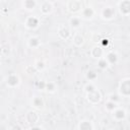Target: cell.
<instances>
[{
  "label": "cell",
  "instance_id": "1",
  "mask_svg": "<svg viewBox=\"0 0 130 130\" xmlns=\"http://www.w3.org/2000/svg\"><path fill=\"white\" fill-rule=\"evenodd\" d=\"M119 94L124 98L130 96V78H124L119 84Z\"/></svg>",
  "mask_w": 130,
  "mask_h": 130
},
{
  "label": "cell",
  "instance_id": "2",
  "mask_svg": "<svg viewBox=\"0 0 130 130\" xmlns=\"http://www.w3.org/2000/svg\"><path fill=\"white\" fill-rule=\"evenodd\" d=\"M66 7L67 10L71 13H77V12H81L83 9L82 6V2L79 0H70L66 3Z\"/></svg>",
  "mask_w": 130,
  "mask_h": 130
},
{
  "label": "cell",
  "instance_id": "3",
  "mask_svg": "<svg viewBox=\"0 0 130 130\" xmlns=\"http://www.w3.org/2000/svg\"><path fill=\"white\" fill-rule=\"evenodd\" d=\"M117 8H118L120 14H122L124 16L130 15V0L119 1L117 3Z\"/></svg>",
  "mask_w": 130,
  "mask_h": 130
},
{
  "label": "cell",
  "instance_id": "4",
  "mask_svg": "<svg viewBox=\"0 0 130 130\" xmlns=\"http://www.w3.org/2000/svg\"><path fill=\"white\" fill-rule=\"evenodd\" d=\"M101 17L106 20H111L115 17V8L113 6H105L101 10Z\"/></svg>",
  "mask_w": 130,
  "mask_h": 130
},
{
  "label": "cell",
  "instance_id": "5",
  "mask_svg": "<svg viewBox=\"0 0 130 130\" xmlns=\"http://www.w3.org/2000/svg\"><path fill=\"white\" fill-rule=\"evenodd\" d=\"M86 99H87V101H88L90 104L96 105V104H99V103L102 101V94H101L100 90L96 88L95 90L86 93Z\"/></svg>",
  "mask_w": 130,
  "mask_h": 130
},
{
  "label": "cell",
  "instance_id": "6",
  "mask_svg": "<svg viewBox=\"0 0 130 130\" xmlns=\"http://www.w3.org/2000/svg\"><path fill=\"white\" fill-rule=\"evenodd\" d=\"M24 24L27 28L35 29L40 25V19L35 15H29V16L26 17V19L24 21Z\"/></svg>",
  "mask_w": 130,
  "mask_h": 130
},
{
  "label": "cell",
  "instance_id": "7",
  "mask_svg": "<svg viewBox=\"0 0 130 130\" xmlns=\"http://www.w3.org/2000/svg\"><path fill=\"white\" fill-rule=\"evenodd\" d=\"M94 15H95V10L91 6H85V7H83L82 11L80 12V17L82 19H86V20L92 19L94 17Z\"/></svg>",
  "mask_w": 130,
  "mask_h": 130
},
{
  "label": "cell",
  "instance_id": "8",
  "mask_svg": "<svg viewBox=\"0 0 130 130\" xmlns=\"http://www.w3.org/2000/svg\"><path fill=\"white\" fill-rule=\"evenodd\" d=\"M111 114H112L113 119L116 120V121H122V120H124V119L126 118V116H127V113H126L125 109H123V108H121V107H118V108H117L114 112H112Z\"/></svg>",
  "mask_w": 130,
  "mask_h": 130
},
{
  "label": "cell",
  "instance_id": "9",
  "mask_svg": "<svg viewBox=\"0 0 130 130\" xmlns=\"http://www.w3.org/2000/svg\"><path fill=\"white\" fill-rule=\"evenodd\" d=\"M40 10L43 15H48L53 11V3L51 1H43L40 4Z\"/></svg>",
  "mask_w": 130,
  "mask_h": 130
},
{
  "label": "cell",
  "instance_id": "10",
  "mask_svg": "<svg viewBox=\"0 0 130 130\" xmlns=\"http://www.w3.org/2000/svg\"><path fill=\"white\" fill-rule=\"evenodd\" d=\"M90 55L92 56V58L95 59H102L105 57V52H104V47L103 46H94L91 51H90Z\"/></svg>",
  "mask_w": 130,
  "mask_h": 130
},
{
  "label": "cell",
  "instance_id": "11",
  "mask_svg": "<svg viewBox=\"0 0 130 130\" xmlns=\"http://www.w3.org/2000/svg\"><path fill=\"white\" fill-rule=\"evenodd\" d=\"M81 20L82 18L80 16H77V15H73L69 18V27L72 28V29H78L80 26H81Z\"/></svg>",
  "mask_w": 130,
  "mask_h": 130
},
{
  "label": "cell",
  "instance_id": "12",
  "mask_svg": "<svg viewBox=\"0 0 130 130\" xmlns=\"http://www.w3.org/2000/svg\"><path fill=\"white\" fill-rule=\"evenodd\" d=\"M20 83V79L16 74H9L6 78V84L9 87H16Z\"/></svg>",
  "mask_w": 130,
  "mask_h": 130
},
{
  "label": "cell",
  "instance_id": "13",
  "mask_svg": "<svg viewBox=\"0 0 130 130\" xmlns=\"http://www.w3.org/2000/svg\"><path fill=\"white\" fill-rule=\"evenodd\" d=\"M77 130H94V126L90 120H81L77 125Z\"/></svg>",
  "mask_w": 130,
  "mask_h": 130
},
{
  "label": "cell",
  "instance_id": "14",
  "mask_svg": "<svg viewBox=\"0 0 130 130\" xmlns=\"http://www.w3.org/2000/svg\"><path fill=\"white\" fill-rule=\"evenodd\" d=\"M58 36L62 40H67L71 36V29L68 26H60L58 29Z\"/></svg>",
  "mask_w": 130,
  "mask_h": 130
},
{
  "label": "cell",
  "instance_id": "15",
  "mask_svg": "<svg viewBox=\"0 0 130 130\" xmlns=\"http://www.w3.org/2000/svg\"><path fill=\"white\" fill-rule=\"evenodd\" d=\"M105 58H106V60L108 61L109 65H115V64H117V62H118V60H119V56H118L117 52H115V51L109 52V53L105 56Z\"/></svg>",
  "mask_w": 130,
  "mask_h": 130
},
{
  "label": "cell",
  "instance_id": "16",
  "mask_svg": "<svg viewBox=\"0 0 130 130\" xmlns=\"http://www.w3.org/2000/svg\"><path fill=\"white\" fill-rule=\"evenodd\" d=\"M44 105H45L44 100H43L41 96H39V95L32 96V99H31V106H32L35 109H37V110H42V109L44 108Z\"/></svg>",
  "mask_w": 130,
  "mask_h": 130
},
{
  "label": "cell",
  "instance_id": "17",
  "mask_svg": "<svg viewBox=\"0 0 130 130\" xmlns=\"http://www.w3.org/2000/svg\"><path fill=\"white\" fill-rule=\"evenodd\" d=\"M72 43L76 47L83 46L84 45V38H83V36L81 34H79V32H75L73 35V37H72Z\"/></svg>",
  "mask_w": 130,
  "mask_h": 130
},
{
  "label": "cell",
  "instance_id": "18",
  "mask_svg": "<svg viewBox=\"0 0 130 130\" xmlns=\"http://www.w3.org/2000/svg\"><path fill=\"white\" fill-rule=\"evenodd\" d=\"M21 5L26 10H34L37 7L38 2L35 1V0H24V1L21 2Z\"/></svg>",
  "mask_w": 130,
  "mask_h": 130
},
{
  "label": "cell",
  "instance_id": "19",
  "mask_svg": "<svg viewBox=\"0 0 130 130\" xmlns=\"http://www.w3.org/2000/svg\"><path fill=\"white\" fill-rule=\"evenodd\" d=\"M27 45H28V47H30V48H38V47H40V45H41V41H40V39L37 38V37H31V38L28 39Z\"/></svg>",
  "mask_w": 130,
  "mask_h": 130
},
{
  "label": "cell",
  "instance_id": "20",
  "mask_svg": "<svg viewBox=\"0 0 130 130\" xmlns=\"http://www.w3.org/2000/svg\"><path fill=\"white\" fill-rule=\"evenodd\" d=\"M26 119L29 123H36L39 121V115L35 111H29L26 115Z\"/></svg>",
  "mask_w": 130,
  "mask_h": 130
},
{
  "label": "cell",
  "instance_id": "21",
  "mask_svg": "<svg viewBox=\"0 0 130 130\" xmlns=\"http://www.w3.org/2000/svg\"><path fill=\"white\" fill-rule=\"evenodd\" d=\"M118 107H119V106H118L117 103L112 102V101H109V100H108V102H107L106 105H105V109H106V111H108V112H110V113L114 112Z\"/></svg>",
  "mask_w": 130,
  "mask_h": 130
},
{
  "label": "cell",
  "instance_id": "22",
  "mask_svg": "<svg viewBox=\"0 0 130 130\" xmlns=\"http://www.w3.org/2000/svg\"><path fill=\"white\" fill-rule=\"evenodd\" d=\"M85 77H86V79L88 80V82H93V81L98 78V73H96V71H94V70H88V71L86 72Z\"/></svg>",
  "mask_w": 130,
  "mask_h": 130
},
{
  "label": "cell",
  "instance_id": "23",
  "mask_svg": "<svg viewBox=\"0 0 130 130\" xmlns=\"http://www.w3.org/2000/svg\"><path fill=\"white\" fill-rule=\"evenodd\" d=\"M56 89H57V86H56V83H55V82L49 81V82L46 83V89H45V90H47L48 92L53 93V92L56 91Z\"/></svg>",
  "mask_w": 130,
  "mask_h": 130
},
{
  "label": "cell",
  "instance_id": "24",
  "mask_svg": "<svg viewBox=\"0 0 130 130\" xmlns=\"http://www.w3.org/2000/svg\"><path fill=\"white\" fill-rule=\"evenodd\" d=\"M98 66H99V68L100 69H107L110 65H109V63H108V61L106 60V58L104 57V58H102V59H99L98 60Z\"/></svg>",
  "mask_w": 130,
  "mask_h": 130
},
{
  "label": "cell",
  "instance_id": "25",
  "mask_svg": "<svg viewBox=\"0 0 130 130\" xmlns=\"http://www.w3.org/2000/svg\"><path fill=\"white\" fill-rule=\"evenodd\" d=\"M35 69L38 70V71H43L45 68H46V64L44 61H41V60H38L35 62V65H34Z\"/></svg>",
  "mask_w": 130,
  "mask_h": 130
},
{
  "label": "cell",
  "instance_id": "26",
  "mask_svg": "<svg viewBox=\"0 0 130 130\" xmlns=\"http://www.w3.org/2000/svg\"><path fill=\"white\" fill-rule=\"evenodd\" d=\"M83 89H84L85 93H88V92H91V91L95 90L96 89V86L93 84V82H88V83H86L84 85V88Z\"/></svg>",
  "mask_w": 130,
  "mask_h": 130
},
{
  "label": "cell",
  "instance_id": "27",
  "mask_svg": "<svg viewBox=\"0 0 130 130\" xmlns=\"http://www.w3.org/2000/svg\"><path fill=\"white\" fill-rule=\"evenodd\" d=\"M120 99H121V95L120 94H110L109 95V101H112V102H115L117 104H119L120 102Z\"/></svg>",
  "mask_w": 130,
  "mask_h": 130
},
{
  "label": "cell",
  "instance_id": "28",
  "mask_svg": "<svg viewBox=\"0 0 130 130\" xmlns=\"http://www.w3.org/2000/svg\"><path fill=\"white\" fill-rule=\"evenodd\" d=\"M46 83L45 81H40L39 82V88L40 89H46Z\"/></svg>",
  "mask_w": 130,
  "mask_h": 130
},
{
  "label": "cell",
  "instance_id": "29",
  "mask_svg": "<svg viewBox=\"0 0 130 130\" xmlns=\"http://www.w3.org/2000/svg\"><path fill=\"white\" fill-rule=\"evenodd\" d=\"M29 130H44L41 126H32L29 128Z\"/></svg>",
  "mask_w": 130,
  "mask_h": 130
}]
</instances>
